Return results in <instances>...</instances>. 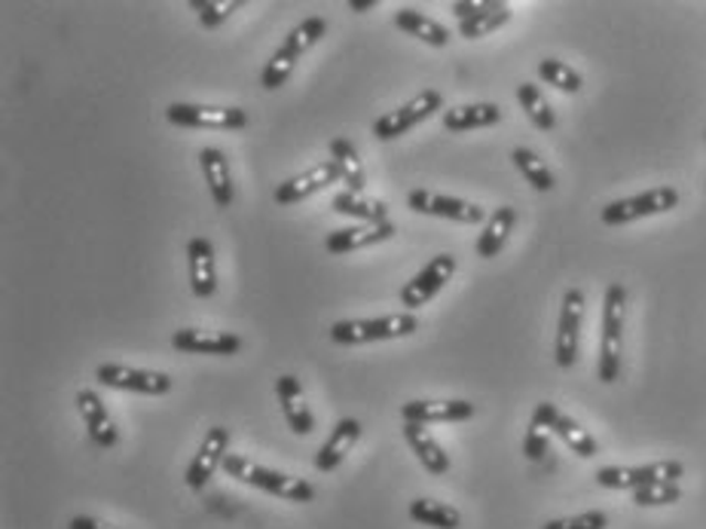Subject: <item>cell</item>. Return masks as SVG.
<instances>
[{"label":"cell","mask_w":706,"mask_h":529,"mask_svg":"<svg viewBox=\"0 0 706 529\" xmlns=\"http://www.w3.org/2000/svg\"><path fill=\"white\" fill-rule=\"evenodd\" d=\"M624 316H628V288L621 282H612L602 297V334H600V361L597 377L612 385L621 377V349H624Z\"/></svg>","instance_id":"1"},{"label":"cell","mask_w":706,"mask_h":529,"mask_svg":"<svg viewBox=\"0 0 706 529\" xmlns=\"http://www.w3.org/2000/svg\"><path fill=\"white\" fill-rule=\"evenodd\" d=\"M223 472L230 477H235L239 484L257 487V490L270 493V496H278V499H285V502H313L315 499V487L309 480L273 472V468L251 463L249 456H239V453H226Z\"/></svg>","instance_id":"2"},{"label":"cell","mask_w":706,"mask_h":529,"mask_svg":"<svg viewBox=\"0 0 706 529\" xmlns=\"http://www.w3.org/2000/svg\"><path fill=\"white\" fill-rule=\"evenodd\" d=\"M325 34H327V22L322 19V15H309V19H303L301 25L294 28L288 38H285V43L275 50L273 59L266 62V67H263V74H261L263 89L275 93L278 86H285V83L291 80V74H294L297 62L303 59V53H309V50H313L315 43L325 38Z\"/></svg>","instance_id":"3"},{"label":"cell","mask_w":706,"mask_h":529,"mask_svg":"<svg viewBox=\"0 0 706 529\" xmlns=\"http://www.w3.org/2000/svg\"><path fill=\"white\" fill-rule=\"evenodd\" d=\"M419 318L413 313H392L380 318H346L330 325V340L340 346L377 343V340H401L417 334Z\"/></svg>","instance_id":"4"},{"label":"cell","mask_w":706,"mask_h":529,"mask_svg":"<svg viewBox=\"0 0 706 529\" xmlns=\"http://www.w3.org/2000/svg\"><path fill=\"white\" fill-rule=\"evenodd\" d=\"M682 475H685V465L676 459H661V463L633 465V468H624V465L600 468L597 484L605 490H642L652 484H679Z\"/></svg>","instance_id":"5"},{"label":"cell","mask_w":706,"mask_h":529,"mask_svg":"<svg viewBox=\"0 0 706 529\" xmlns=\"http://www.w3.org/2000/svg\"><path fill=\"white\" fill-rule=\"evenodd\" d=\"M679 205V190L676 187H654V190H645V193H636V197L615 199L602 209L600 221L605 226H624L633 224V221H642V218H652V214L673 212Z\"/></svg>","instance_id":"6"},{"label":"cell","mask_w":706,"mask_h":529,"mask_svg":"<svg viewBox=\"0 0 706 529\" xmlns=\"http://www.w3.org/2000/svg\"><path fill=\"white\" fill-rule=\"evenodd\" d=\"M438 110H444V95L438 93V89H422L419 95H413L407 105H401L398 110H389V114H382L377 123H373V135L380 138V141H394V138H401L407 135L413 126L419 123H425V119L438 114Z\"/></svg>","instance_id":"7"},{"label":"cell","mask_w":706,"mask_h":529,"mask_svg":"<svg viewBox=\"0 0 706 529\" xmlns=\"http://www.w3.org/2000/svg\"><path fill=\"white\" fill-rule=\"evenodd\" d=\"M171 126L181 129H223V133H235L249 126V114L242 107H209V105H190V102H175L166 110Z\"/></svg>","instance_id":"8"},{"label":"cell","mask_w":706,"mask_h":529,"mask_svg":"<svg viewBox=\"0 0 706 529\" xmlns=\"http://www.w3.org/2000/svg\"><path fill=\"white\" fill-rule=\"evenodd\" d=\"M456 276V257L453 254H434L429 264L419 269L417 276L404 282L401 288V306L404 313H413L419 306L432 304L438 294L444 292V285Z\"/></svg>","instance_id":"9"},{"label":"cell","mask_w":706,"mask_h":529,"mask_svg":"<svg viewBox=\"0 0 706 529\" xmlns=\"http://www.w3.org/2000/svg\"><path fill=\"white\" fill-rule=\"evenodd\" d=\"M581 321H584V292L569 288L562 294L560 325H557V340H554V361L557 368L569 371L578 361V343H581Z\"/></svg>","instance_id":"10"},{"label":"cell","mask_w":706,"mask_h":529,"mask_svg":"<svg viewBox=\"0 0 706 529\" xmlns=\"http://www.w3.org/2000/svg\"><path fill=\"white\" fill-rule=\"evenodd\" d=\"M407 209L417 214L446 218V221H456V224H484V221H489L481 205H474L468 199L434 193V190H410Z\"/></svg>","instance_id":"11"},{"label":"cell","mask_w":706,"mask_h":529,"mask_svg":"<svg viewBox=\"0 0 706 529\" xmlns=\"http://www.w3.org/2000/svg\"><path fill=\"white\" fill-rule=\"evenodd\" d=\"M533 423L545 425L548 432H554V435L560 437L569 451L578 453L581 459H593V456L600 453L597 437L590 435L588 429H581L572 416H566V413H562L557 404H550V401L536 404V411H533Z\"/></svg>","instance_id":"12"},{"label":"cell","mask_w":706,"mask_h":529,"mask_svg":"<svg viewBox=\"0 0 706 529\" xmlns=\"http://www.w3.org/2000/svg\"><path fill=\"white\" fill-rule=\"evenodd\" d=\"M95 380L119 392H138V395H166L171 392V377L162 371H141L126 364H98Z\"/></svg>","instance_id":"13"},{"label":"cell","mask_w":706,"mask_h":529,"mask_svg":"<svg viewBox=\"0 0 706 529\" xmlns=\"http://www.w3.org/2000/svg\"><path fill=\"white\" fill-rule=\"evenodd\" d=\"M226 447H230V429L223 425H214L206 432L202 444H199L193 463L187 465V475H183V484L190 490H206V484L211 480V475L223 468V459H226Z\"/></svg>","instance_id":"14"},{"label":"cell","mask_w":706,"mask_h":529,"mask_svg":"<svg viewBox=\"0 0 706 529\" xmlns=\"http://www.w3.org/2000/svg\"><path fill=\"white\" fill-rule=\"evenodd\" d=\"M337 181H343L337 162H334V159H325V162L313 166L309 172L294 174V178H288L285 184L275 187L273 199L278 202V205H294V202H303V199L322 193V190H327L330 184H337Z\"/></svg>","instance_id":"15"},{"label":"cell","mask_w":706,"mask_h":529,"mask_svg":"<svg viewBox=\"0 0 706 529\" xmlns=\"http://www.w3.org/2000/svg\"><path fill=\"white\" fill-rule=\"evenodd\" d=\"M171 346L190 356H235L242 349V337L230 331H202V328H181L171 334Z\"/></svg>","instance_id":"16"},{"label":"cell","mask_w":706,"mask_h":529,"mask_svg":"<svg viewBox=\"0 0 706 529\" xmlns=\"http://www.w3.org/2000/svg\"><path fill=\"white\" fill-rule=\"evenodd\" d=\"M77 411L80 416H83V423H86V432H89V441L95 447H102V451L117 447V425H114L110 413H107V404L102 401V395H98L95 389L77 392Z\"/></svg>","instance_id":"17"},{"label":"cell","mask_w":706,"mask_h":529,"mask_svg":"<svg viewBox=\"0 0 706 529\" xmlns=\"http://www.w3.org/2000/svg\"><path fill=\"white\" fill-rule=\"evenodd\" d=\"M394 233H398V226H394L392 221H380V224H355V226H346V230H334V233H327L325 248L327 254L361 252V248H370V245L389 242Z\"/></svg>","instance_id":"18"},{"label":"cell","mask_w":706,"mask_h":529,"mask_svg":"<svg viewBox=\"0 0 706 529\" xmlns=\"http://www.w3.org/2000/svg\"><path fill=\"white\" fill-rule=\"evenodd\" d=\"M187 264H190V288L199 300H209L218 292V264L214 245L206 236H193L187 242Z\"/></svg>","instance_id":"19"},{"label":"cell","mask_w":706,"mask_h":529,"mask_svg":"<svg viewBox=\"0 0 706 529\" xmlns=\"http://www.w3.org/2000/svg\"><path fill=\"white\" fill-rule=\"evenodd\" d=\"M474 416V404L471 401H407L401 408V420L404 423H465Z\"/></svg>","instance_id":"20"},{"label":"cell","mask_w":706,"mask_h":529,"mask_svg":"<svg viewBox=\"0 0 706 529\" xmlns=\"http://www.w3.org/2000/svg\"><path fill=\"white\" fill-rule=\"evenodd\" d=\"M275 395H278V404H282V413L288 420L291 432L294 435H313L315 432V416L309 411V404L303 401V383L294 377V373H285L275 380Z\"/></svg>","instance_id":"21"},{"label":"cell","mask_w":706,"mask_h":529,"mask_svg":"<svg viewBox=\"0 0 706 529\" xmlns=\"http://www.w3.org/2000/svg\"><path fill=\"white\" fill-rule=\"evenodd\" d=\"M199 166H202V174H206V184L211 190V199L218 209H230L235 197L233 178H230V162H226V154L221 147H202L199 150Z\"/></svg>","instance_id":"22"},{"label":"cell","mask_w":706,"mask_h":529,"mask_svg":"<svg viewBox=\"0 0 706 529\" xmlns=\"http://www.w3.org/2000/svg\"><path fill=\"white\" fill-rule=\"evenodd\" d=\"M358 437H361V423L352 420V416H346L340 423L334 425V432L327 435V441L318 447L315 453V468L318 472H334V468H340V463L352 453V447L358 444Z\"/></svg>","instance_id":"23"},{"label":"cell","mask_w":706,"mask_h":529,"mask_svg":"<svg viewBox=\"0 0 706 529\" xmlns=\"http://www.w3.org/2000/svg\"><path fill=\"white\" fill-rule=\"evenodd\" d=\"M401 432H404V441L410 444V451L417 453V459L422 463V468H425L429 475L441 477L450 472V456H446L444 447L434 441V435L429 432V425L404 423L401 425Z\"/></svg>","instance_id":"24"},{"label":"cell","mask_w":706,"mask_h":529,"mask_svg":"<svg viewBox=\"0 0 706 529\" xmlns=\"http://www.w3.org/2000/svg\"><path fill=\"white\" fill-rule=\"evenodd\" d=\"M446 133H471V129H489L502 123V107L493 105V102H477V105H459L444 110Z\"/></svg>","instance_id":"25"},{"label":"cell","mask_w":706,"mask_h":529,"mask_svg":"<svg viewBox=\"0 0 706 529\" xmlns=\"http://www.w3.org/2000/svg\"><path fill=\"white\" fill-rule=\"evenodd\" d=\"M394 28H401V31H407L410 38H417L422 40V43H429V46H446L450 43V31H446L438 19H432V15H425V13H419V10H413V7H404V10H398L394 13Z\"/></svg>","instance_id":"26"},{"label":"cell","mask_w":706,"mask_h":529,"mask_svg":"<svg viewBox=\"0 0 706 529\" xmlns=\"http://www.w3.org/2000/svg\"><path fill=\"white\" fill-rule=\"evenodd\" d=\"M514 224H517V212H514L510 205H502V209H496V212L489 214V221L484 224V233L477 236V245H474L477 257H484V261L496 257V254L505 248V242H508Z\"/></svg>","instance_id":"27"},{"label":"cell","mask_w":706,"mask_h":529,"mask_svg":"<svg viewBox=\"0 0 706 529\" xmlns=\"http://www.w3.org/2000/svg\"><path fill=\"white\" fill-rule=\"evenodd\" d=\"M334 212L343 214V218H355L361 224H380V221H389V205L382 199L365 197V193H355V190H343L334 197Z\"/></svg>","instance_id":"28"},{"label":"cell","mask_w":706,"mask_h":529,"mask_svg":"<svg viewBox=\"0 0 706 529\" xmlns=\"http://www.w3.org/2000/svg\"><path fill=\"white\" fill-rule=\"evenodd\" d=\"M330 159H334V162H337V169H340L343 184H349V190H355V193H365L367 174H365V166H361V159H358V150L352 147V141H346V138H334V141H330Z\"/></svg>","instance_id":"29"},{"label":"cell","mask_w":706,"mask_h":529,"mask_svg":"<svg viewBox=\"0 0 706 529\" xmlns=\"http://www.w3.org/2000/svg\"><path fill=\"white\" fill-rule=\"evenodd\" d=\"M410 517L422 523V527L432 529H459L462 527V515H459L453 505L434 502V499H413L410 502Z\"/></svg>","instance_id":"30"},{"label":"cell","mask_w":706,"mask_h":529,"mask_svg":"<svg viewBox=\"0 0 706 529\" xmlns=\"http://www.w3.org/2000/svg\"><path fill=\"white\" fill-rule=\"evenodd\" d=\"M517 102H520V107L526 110V117L533 119L536 129L550 133V129L557 126V114H554V107L548 105V98H545V93H541L538 86L520 83V86H517Z\"/></svg>","instance_id":"31"},{"label":"cell","mask_w":706,"mask_h":529,"mask_svg":"<svg viewBox=\"0 0 706 529\" xmlns=\"http://www.w3.org/2000/svg\"><path fill=\"white\" fill-rule=\"evenodd\" d=\"M510 159H514V166L520 169V174H524L529 184L536 187L538 193H550V190L557 187L554 172L548 169V162L538 157V154H533L529 147H514Z\"/></svg>","instance_id":"32"},{"label":"cell","mask_w":706,"mask_h":529,"mask_svg":"<svg viewBox=\"0 0 706 529\" xmlns=\"http://www.w3.org/2000/svg\"><path fill=\"white\" fill-rule=\"evenodd\" d=\"M538 77L545 80L548 86H554V89L569 95L581 93V86H584V80H581V74H578L576 67L566 65L560 59H541V62H538Z\"/></svg>","instance_id":"33"},{"label":"cell","mask_w":706,"mask_h":529,"mask_svg":"<svg viewBox=\"0 0 706 529\" xmlns=\"http://www.w3.org/2000/svg\"><path fill=\"white\" fill-rule=\"evenodd\" d=\"M508 22H510V7L508 3H502V7L493 10V13L474 15V19H462V22H459V34H462L465 40H481L486 38V34L498 31L502 25H508Z\"/></svg>","instance_id":"34"},{"label":"cell","mask_w":706,"mask_h":529,"mask_svg":"<svg viewBox=\"0 0 706 529\" xmlns=\"http://www.w3.org/2000/svg\"><path fill=\"white\" fill-rule=\"evenodd\" d=\"M193 10H199V25L202 28H218L223 25L233 13H239L245 3L242 0H193Z\"/></svg>","instance_id":"35"},{"label":"cell","mask_w":706,"mask_h":529,"mask_svg":"<svg viewBox=\"0 0 706 529\" xmlns=\"http://www.w3.org/2000/svg\"><path fill=\"white\" fill-rule=\"evenodd\" d=\"M682 499L679 484H652V487H642V490H633V502L640 508H657V505H673Z\"/></svg>","instance_id":"36"},{"label":"cell","mask_w":706,"mask_h":529,"mask_svg":"<svg viewBox=\"0 0 706 529\" xmlns=\"http://www.w3.org/2000/svg\"><path fill=\"white\" fill-rule=\"evenodd\" d=\"M609 517L605 511H584L576 517H560V520H548L541 529H605Z\"/></svg>","instance_id":"37"},{"label":"cell","mask_w":706,"mask_h":529,"mask_svg":"<svg viewBox=\"0 0 706 529\" xmlns=\"http://www.w3.org/2000/svg\"><path fill=\"white\" fill-rule=\"evenodd\" d=\"M548 444H550L548 429H545V425H538V423H529V429H526V437H524L526 459H533V463H538V459H545V453H548Z\"/></svg>","instance_id":"38"},{"label":"cell","mask_w":706,"mask_h":529,"mask_svg":"<svg viewBox=\"0 0 706 529\" xmlns=\"http://www.w3.org/2000/svg\"><path fill=\"white\" fill-rule=\"evenodd\" d=\"M498 7H502L498 0H456V3H450V10L459 15V22L462 19H474V15L493 13Z\"/></svg>","instance_id":"39"},{"label":"cell","mask_w":706,"mask_h":529,"mask_svg":"<svg viewBox=\"0 0 706 529\" xmlns=\"http://www.w3.org/2000/svg\"><path fill=\"white\" fill-rule=\"evenodd\" d=\"M67 529H119V527H110V523H105V520H95V517L77 515L71 523H67Z\"/></svg>","instance_id":"40"},{"label":"cell","mask_w":706,"mask_h":529,"mask_svg":"<svg viewBox=\"0 0 706 529\" xmlns=\"http://www.w3.org/2000/svg\"><path fill=\"white\" fill-rule=\"evenodd\" d=\"M377 7V0H349V10L352 13H367V10H373Z\"/></svg>","instance_id":"41"}]
</instances>
